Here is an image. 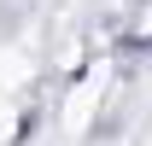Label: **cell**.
I'll list each match as a JSON object with an SVG mask.
<instances>
[{"label":"cell","instance_id":"1","mask_svg":"<svg viewBox=\"0 0 152 146\" xmlns=\"http://www.w3.org/2000/svg\"><path fill=\"white\" fill-rule=\"evenodd\" d=\"M111 82H117L111 58H94L88 70H76L70 93H64V105H58V123H64V134H88V128L99 123V105H105Z\"/></svg>","mask_w":152,"mask_h":146},{"label":"cell","instance_id":"2","mask_svg":"<svg viewBox=\"0 0 152 146\" xmlns=\"http://www.w3.org/2000/svg\"><path fill=\"white\" fill-rule=\"evenodd\" d=\"M134 35H140V41L152 35V6H146V12H140V23H134Z\"/></svg>","mask_w":152,"mask_h":146},{"label":"cell","instance_id":"3","mask_svg":"<svg viewBox=\"0 0 152 146\" xmlns=\"http://www.w3.org/2000/svg\"><path fill=\"white\" fill-rule=\"evenodd\" d=\"M146 146H152V134H146Z\"/></svg>","mask_w":152,"mask_h":146}]
</instances>
